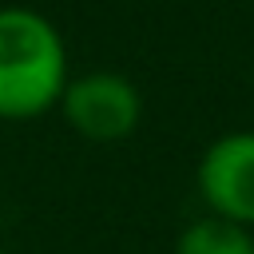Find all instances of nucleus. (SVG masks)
I'll return each mask as SVG.
<instances>
[{
    "instance_id": "obj_4",
    "label": "nucleus",
    "mask_w": 254,
    "mask_h": 254,
    "mask_svg": "<svg viewBox=\"0 0 254 254\" xmlns=\"http://www.w3.org/2000/svg\"><path fill=\"white\" fill-rule=\"evenodd\" d=\"M175 254H254V230L218 214H198L179 230Z\"/></svg>"
},
{
    "instance_id": "obj_5",
    "label": "nucleus",
    "mask_w": 254,
    "mask_h": 254,
    "mask_svg": "<svg viewBox=\"0 0 254 254\" xmlns=\"http://www.w3.org/2000/svg\"><path fill=\"white\" fill-rule=\"evenodd\" d=\"M0 254H12V250H4V246H0Z\"/></svg>"
},
{
    "instance_id": "obj_2",
    "label": "nucleus",
    "mask_w": 254,
    "mask_h": 254,
    "mask_svg": "<svg viewBox=\"0 0 254 254\" xmlns=\"http://www.w3.org/2000/svg\"><path fill=\"white\" fill-rule=\"evenodd\" d=\"M56 111L87 143H123L143 123V91L123 71L91 67L67 79Z\"/></svg>"
},
{
    "instance_id": "obj_3",
    "label": "nucleus",
    "mask_w": 254,
    "mask_h": 254,
    "mask_svg": "<svg viewBox=\"0 0 254 254\" xmlns=\"http://www.w3.org/2000/svg\"><path fill=\"white\" fill-rule=\"evenodd\" d=\"M194 187L206 214L254 230V131H226L198 155Z\"/></svg>"
},
{
    "instance_id": "obj_6",
    "label": "nucleus",
    "mask_w": 254,
    "mask_h": 254,
    "mask_svg": "<svg viewBox=\"0 0 254 254\" xmlns=\"http://www.w3.org/2000/svg\"><path fill=\"white\" fill-rule=\"evenodd\" d=\"M0 175H4V163H0Z\"/></svg>"
},
{
    "instance_id": "obj_1",
    "label": "nucleus",
    "mask_w": 254,
    "mask_h": 254,
    "mask_svg": "<svg viewBox=\"0 0 254 254\" xmlns=\"http://www.w3.org/2000/svg\"><path fill=\"white\" fill-rule=\"evenodd\" d=\"M71 79L60 28L28 4H0V119L32 123L48 115Z\"/></svg>"
}]
</instances>
